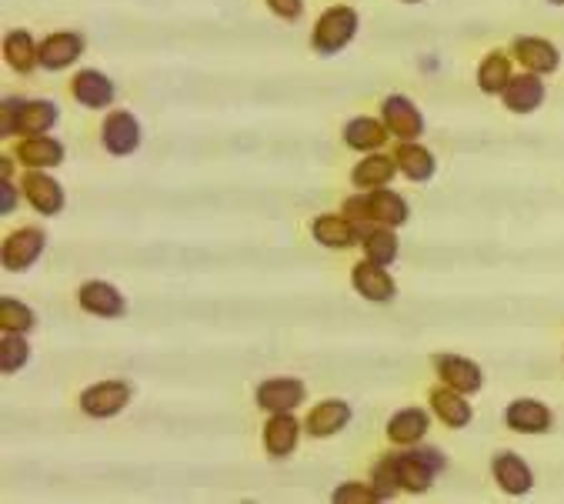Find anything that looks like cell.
<instances>
[{
  "label": "cell",
  "mask_w": 564,
  "mask_h": 504,
  "mask_svg": "<svg viewBox=\"0 0 564 504\" xmlns=\"http://www.w3.org/2000/svg\"><path fill=\"white\" fill-rule=\"evenodd\" d=\"M358 27H361V17L354 7H328L311 31V47L321 57H334L358 37Z\"/></svg>",
  "instance_id": "cell-1"
},
{
  "label": "cell",
  "mask_w": 564,
  "mask_h": 504,
  "mask_svg": "<svg viewBox=\"0 0 564 504\" xmlns=\"http://www.w3.org/2000/svg\"><path fill=\"white\" fill-rule=\"evenodd\" d=\"M44 251H47V234L41 227H21V231L7 234L4 247H0V264L11 274H24L44 258Z\"/></svg>",
  "instance_id": "cell-2"
},
{
  "label": "cell",
  "mask_w": 564,
  "mask_h": 504,
  "mask_svg": "<svg viewBox=\"0 0 564 504\" xmlns=\"http://www.w3.org/2000/svg\"><path fill=\"white\" fill-rule=\"evenodd\" d=\"M131 384L121 381V378H107V381H97L91 388L81 391V411L87 418H97V421H107V418H117L127 404H131Z\"/></svg>",
  "instance_id": "cell-3"
},
{
  "label": "cell",
  "mask_w": 564,
  "mask_h": 504,
  "mask_svg": "<svg viewBox=\"0 0 564 504\" xmlns=\"http://www.w3.org/2000/svg\"><path fill=\"white\" fill-rule=\"evenodd\" d=\"M21 191H24V201L41 217H57L67 207V194H64L61 181L47 171H24Z\"/></svg>",
  "instance_id": "cell-4"
},
{
  "label": "cell",
  "mask_w": 564,
  "mask_h": 504,
  "mask_svg": "<svg viewBox=\"0 0 564 504\" xmlns=\"http://www.w3.org/2000/svg\"><path fill=\"white\" fill-rule=\"evenodd\" d=\"M141 121L131 111H111L101 124V144L111 157H131L141 147Z\"/></svg>",
  "instance_id": "cell-5"
},
{
  "label": "cell",
  "mask_w": 564,
  "mask_h": 504,
  "mask_svg": "<svg viewBox=\"0 0 564 504\" xmlns=\"http://www.w3.org/2000/svg\"><path fill=\"white\" fill-rule=\"evenodd\" d=\"M381 121L391 131V137H398V141H418V137L424 134V117L418 111V104H414L411 97H404V94L384 97Z\"/></svg>",
  "instance_id": "cell-6"
},
{
  "label": "cell",
  "mask_w": 564,
  "mask_h": 504,
  "mask_svg": "<svg viewBox=\"0 0 564 504\" xmlns=\"http://www.w3.org/2000/svg\"><path fill=\"white\" fill-rule=\"evenodd\" d=\"M351 284H354V291L371 304H388L398 298V284H394L388 268H384V264H374L368 258H361L351 268Z\"/></svg>",
  "instance_id": "cell-7"
},
{
  "label": "cell",
  "mask_w": 564,
  "mask_h": 504,
  "mask_svg": "<svg viewBox=\"0 0 564 504\" xmlns=\"http://www.w3.org/2000/svg\"><path fill=\"white\" fill-rule=\"evenodd\" d=\"M77 304L87 314H94V318H107V321L127 314V298L111 281H84L81 291H77Z\"/></svg>",
  "instance_id": "cell-8"
},
{
  "label": "cell",
  "mask_w": 564,
  "mask_h": 504,
  "mask_svg": "<svg viewBox=\"0 0 564 504\" xmlns=\"http://www.w3.org/2000/svg\"><path fill=\"white\" fill-rule=\"evenodd\" d=\"M257 408H264V411H294V408H301L304 398H308V388H304V381L301 378H267L257 384Z\"/></svg>",
  "instance_id": "cell-9"
},
{
  "label": "cell",
  "mask_w": 564,
  "mask_h": 504,
  "mask_svg": "<svg viewBox=\"0 0 564 504\" xmlns=\"http://www.w3.org/2000/svg\"><path fill=\"white\" fill-rule=\"evenodd\" d=\"M71 94H74V101L87 107V111H104V107H111L114 104V97H117V87L114 81L107 74L101 71H94V67H84V71H77L74 74V81H71Z\"/></svg>",
  "instance_id": "cell-10"
},
{
  "label": "cell",
  "mask_w": 564,
  "mask_h": 504,
  "mask_svg": "<svg viewBox=\"0 0 564 504\" xmlns=\"http://www.w3.org/2000/svg\"><path fill=\"white\" fill-rule=\"evenodd\" d=\"M354 411L348 401L341 398H328L321 404H314L308 411V418H304V431L311 434V438H334L338 431H344L351 424Z\"/></svg>",
  "instance_id": "cell-11"
},
{
  "label": "cell",
  "mask_w": 564,
  "mask_h": 504,
  "mask_svg": "<svg viewBox=\"0 0 564 504\" xmlns=\"http://www.w3.org/2000/svg\"><path fill=\"white\" fill-rule=\"evenodd\" d=\"M491 474H494V481H498V488L504 494H511V498H521V494H528L534 488V474L528 468V461H524L521 454H514V451L494 454Z\"/></svg>",
  "instance_id": "cell-12"
},
{
  "label": "cell",
  "mask_w": 564,
  "mask_h": 504,
  "mask_svg": "<svg viewBox=\"0 0 564 504\" xmlns=\"http://www.w3.org/2000/svg\"><path fill=\"white\" fill-rule=\"evenodd\" d=\"M311 237L328 251H348V247L361 244L358 227L348 214H321L311 221Z\"/></svg>",
  "instance_id": "cell-13"
},
{
  "label": "cell",
  "mask_w": 564,
  "mask_h": 504,
  "mask_svg": "<svg viewBox=\"0 0 564 504\" xmlns=\"http://www.w3.org/2000/svg\"><path fill=\"white\" fill-rule=\"evenodd\" d=\"M511 54L518 57L524 71H531L538 77L554 74L561 67V51L551 41H544V37H518V41L511 44Z\"/></svg>",
  "instance_id": "cell-14"
},
{
  "label": "cell",
  "mask_w": 564,
  "mask_h": 504,
  "mask_svg": "<svg viewBox=\"0 0 564 504\" xmlns=\"http://www.w3.org/2000/svg\"><path fill=\"white\" fill-rule=\"evenodd\" d=\"M84 54V37L77 31H54L41 41V67L44 71H67Z\"/></svg>",
  "instance_id": "cell-15"
},
{
  "label": "cell",
  "mask_w": 564,
  "mask_h": 504,
  "mask_svg": "<svg viewBox=\"0 0 564 504\" xmlns=\"http://www.w3.org/2000/svg\"><path fill=\"white\" fill-rule=\"evenodd\" d=\"M544 81L538 74L524 71V74H514L508 87L501 91V101L504 107H508L511 114H534L538 107L544 104Z\"/></svg>",
  "instance_id": "cell-16"
},
{
  "label": "cell",
  "mask_w": 564,
  "mask_h": 504,
  "mask_svg": "<svg viewBox=\"0 0 564 504\" xmlns=\"http://www.w3.org/2000/svg\"><path fill=\"white\" fill-rule=\"evenodd\" d=\"M57 121H61V111H57L54 101H47V97H31V101H21L17 107V124H14V134L21 137H37V134H51Z\"/></svg>",
  "instance_id": "cell-17"
},
{
  "label": "cell",
  "mask_w": 564,
  "mask_h": 504,
  "mask_svg": "<svg viewBox=\"0 0 564 504\" xmlns=\"http://www.w3.org/2000/svg\"><path fill=\"white\" fill-rule=\"evenodd\" d=\"M434 371H438V378L448 384V388L461 394H478L484 384V374L478 364L468 358H458V354H438V358H434Z\"/></svg>",
  "instance_id": "cell-18"
},
{
  "label": "cell",
  "mask_w": 564,
  "mask_h": 504,
  "mask_svg": "<svg viewBox=\"0 0 564 504\" xmlns=\"http://www.w3.org/2000/svg\"><path fill=\"white\" fill-rule=\"evenodd\" d=\"M14 157L27 167V171H51V167L64 164L67 151L57 137L37 134V137H24V141L17 144Z\"/></svg>",
  "instance_id": "cell-19"
},
{
  "label": "cell",
  "mask_w": 564,
  "mask_h": 504,
  "mask_svg": "<svg viewBox=\"0 0 564 504\" xmlns=\"http://www.w3.org/2000/svg\"><path fill=\"white\" fill-rule=\"evenodd\" d=\"M301 441V421L294 411H277L264 424V448L271 458H288Z\"/></svg>",
  "instance_id": "cell-20"
},
{
  "label": "cell",
  "mask_w": 564,
  "mask_h": 504,
  "mask_svg": "<svg viewBox=\"0 0 564 504\" xmlns=\"http://www.w3.org/2000/svg\"><path fill=\"white\" fill-rule=\"evenodd\" d=\"M504 424L521 434H544L554 424V414L548 404H541L534 398H518L508 404V411H504Z\"/></svg>",
  "instance_id": "cell-21"
},
{
  "label": "cell",
  "mask_w": 564,
  "mask_h": 504,
  "mask_svg": "<svg viewBox=\"0 0 564 504\" xmlns=\"http://www.w3.org/2000/svg\"><path fill=\"white\" fill-rule=\"evenodd\" d=\"M394 164H398V174H404L414 184L431 181L434 171H438L434 154L418 141H398V147H394Z\"/></svg>",
  "instance_id": "cell-22"
},
{
  "label": "cell",
  "mask_w": 564,
  "mask_h": 504,
  "mask_svg": "<svg viewBox=\"0 0 564 504\" xmlns=\"http://www.w3.org/2000/svg\"><path fill=\"white\" fill-rule=\"evenodd\" d=\"M388 141H391V131L384 127V121H378V117H351V121L344 124V144L358 154L381 151Z\"/></svg>",
  "instance_id": "cell-23"
},
{
  "label": "cell",
  "mask_w": 564,
  "mask_h": 504,
  "mask_svg": "<svg viewBox=\"0 0 564 504\" xmlns=\"http://www.w3.org/2000/svg\"><path fill=\"white\" fill-rule=\"evenodd\" d=\"M428 401H431L434 418H438L441 424H448V428H468L471 418H474V411L468 404V394L454 391V388H448V384L434 388Z\"/></svg>",
  "instance_id": "cell-24"
},
{
  "label": "cell",
  "mask_w": 564,
  "mask_h": 504,
  "mask_svg": "<svg viewBox=\"0 0 564 504\" xmlns=\"http://www.w3.org/2000/svg\"><path fill=\"white\" fill-rule=\"evenodd\" d=\"M394 174H398V164H394V154H364V161L354 164L351 171V184L358 187V191H378V187H388L394 181Z\"/></svg>",
  "instance_id": "cell-25"
},
{
  "label": "cell",
  "mask_w": 564,
  "mask_h": 504,
  "mask_svg": "<svg viewBox=\"0 0 564 504\" xmlns=\"http://www.w3.org/2000/svg\"><path fill=\"white\" fill-rule=\"evenodd\" d=\"M364 197H368L371 224H381V227H401V224H408L411 207H408V201H404L398 191L378 187V191H364Z\"/></svg>",
  "instance_id": "cell-26"
},
{
  "label": "cell",
  "mask_w": 564,
  "mask_h": 504,
  "mask_svg": "<svg viewBox=\"0 0 564 504\" xmlns=\"http://www.w3.org/2000/svg\"><path fill=\"white\" fill-rule=\"evenodd\" d=\"M4 61L17 74H31L41 67V44L34 41L31 31H7L4 37Z\"/></svg>",
  "instance_id": "cell-27"
},
{
  "label": "cell",
  "mask_w": 564,
  "mask_h": 504,
  "mask_svg": "<svg viewBox=\"0 0 564 504\" xmlns=\"http://www.w3.org/2000/svg\"><path fill=\"white\" fill-rule=\"evenodd\" d=\"M431 428V414L424 408H404L398 414H391L388 421V438L398 444V448H414V444L424 441V434Z\"/></svg>",
  "instance_id": "cell-28"
},
{
  "label": "cell",
  "mask_w": 564,
  "mask_h": 504,
  "mask_svg": "<svg viewBox=\"0 0 564 504\" xmlns=\"http://www.w3.org/2000/svg\"><path fill=\"white\" fill-rule=\"evenodd\" d=\"M391 461H394V471H398L401 491H408V494H424L431 488V481L438 478V471H434L428 461H421L418 454H414V448L391 454Z\"/></svg>",
  "instance_id": "cell-29"
},
{
  "label": "cell",
  "mask_w": 564,
  "mask_h": 504,
  "mask_svg": "<svg viewBox=\"0 0 564 504\" xmlns=\"http://www.w3.org/2000/svg\"><path fill=\"white\" fill-rule=\"evenodd\" d=\"M361 251H364V258L374 261V264H394L398 261V234H394V227H371L368 234L361 237Z\"/></svg>",
  "instance_id": "cell-30"
},
{
  "label": "cell",
  "mask_w": 564,
  "mask_h": 504,
  "mask_svg": "<svg viewBox=\"0 0 564 504\" xmlns=\"http://www.w3.org/2000/svg\"><path fill=\"white\" fill-rule=\"evenodd\" d=\"M511 57L504 54V51H491L488 57H484L481 61V67H478V87H481V94H498L501 97V91L504 87H508V81H511Z\"/></svg>",
  "instance_id": "cell-31"
},
{
  "label": "cell",
  "mask_w": 564,
  "mask_h": 504,
  "mask_svg": "<svg viewBox=\"0 0 564 504\" xmlns=\"http://www.w3.org/2000/svg\"><path fill=\"white\" fill-rule=\"evenodd\" d=\"M34 328H37L34 308H27L24 301L4 294V298H0V331L4 334H31Z\"/></svg>",
  "instance_id": "cell-32"
},
{
  "label": "cell",
  "mask_w": 564,
  "mask_h": 504,
  "mask_svg": "<svg viewBox=\"0 0 564 504\" xmlns=\"http://www.w3.org/2000/svg\"><path fill=\"white\" fill-rule=\"evenodd\" d=\"M27 361H31L27 334H4V338H0V371L17 374L21 368H27Z\"/></svg>",
  "instance_id": "cell-33"
},
{
  "label": "cell",
  "mask_w": 564,
  "mask_h": 504,
  "mask_svg": "<svg viewBox=\"0 0 564 504\" xmlns=\"http://www.w3.org/2000/svg\"><path fill=\"white\" fill-rule=\"evenodd\" d=\"M371 488L378 491V501H391L394 494L401 491V481H398V471H394V461L384 458L374 464V474H371Z\"/></svg>",
  "instance_id": "cell-34"
},
{
  "label": "cell",
  "mask_w": 564,
  "mask_h": 504,
  "mask_svg": "<svg viewBox=\"0 0 564 504\" xmlns=\"http://www.w3.org/2000/svg\"><path fill=\"white\" fill-rule=\"evenodd\" d=\"M331 501L334 504H368V501H378V491L361 481H344L341 488H334Z\"/></svg>",
  "instance_id": "cell-35"
},
{
  "label": "cell",
  "mask_w": 564,
  "mask_h": 504,
  "mask_svg": "<svg viewBox=\"0 0 564 504\" xmlns=\"http://www.w3.org/2000/svg\"><path fill=\"white\" fill-rule=\"evenodd\" d=\"M24 97H4V104H0V134L4 137H14V124H17V107H21Z\"/></svg>",
  "instance_id": "cell-36"
},
{
  "label": "cell",
  "mask_w": 564,
  "mask_h": 504,
  "mask_svg": "<svg viewBox=\"0 0 564 504\" xmlns=\"http://www.w3.org/2000/svg\"><path fill=\"white\" fill-rule=\"evenodd\" d=\"M21 187H17L11 177H0V214H14V207H17V201H21Z\"/></svg>",
  "instance_id": "cell-37"
},
{
  "label": "cell",
  "mask_w": 564,
  "mask_h": 504,
  "mask_svg": "<svg viewBox=\"0 0 564 504\" xmlns=\"http://www.w3.org/2000/svg\"><path fill=\"white\" fill-rule=\"evenodd\" d=\"M264 4L271 7L277 17H284V21H298L304 14V0H264Z\"/></svg>",
  "instance_id": "cell-38"
},
{
  "label": "cell",
  "mask_w": 564,
  "mask_h": 504,
  "mask_svg": "<svg viewBox=\"0 0 564 504\" xmlns=\"http://www.w3.org/2000/svg\"><path fill=\"white\" fill-rule=\"evenodd\" d=\"M14 161L17 157H0V177H14Z\"/></svg>",
  "instance_id": "cell-39"
},
{
  "label": "cell",
  "mask_w": 564,
  "mask_h": 504,
  "mask_svg": "<svg viewBox=\"0 0 564 504\" xmlns=\"http://www.w3.org/2000/svg\"><path fill=\"white\" fill-rule=\"evenodd\" d=\"M548 4H554V7H564V0H548Z\"/></svg>",
  "instance_id": "cell-40"
},
{
  "label": "cell",
  "mask_w": 564,
  "mask_h": 504,
  "mask_svg": "<svg viewBox=\"0 0 564 504\" xmlns=\"http://www.w3.org/2000/svg\"><path fill=\"white\" fill-rule=\"evenodd\" d=\"M401 4H421V0H401Z\"/></svg>",
  "instance_id": "cell-41"
}]
</instances>
